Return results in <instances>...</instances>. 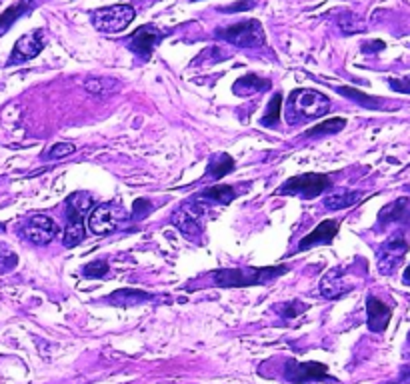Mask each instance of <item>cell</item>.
I'll list each match as a JSON object with an SVG mask.
<instances>
[{
	"label": "cell",
	"mask_w": 410,
	"mask_h": 384,
	"mask_svg": "<svg viewBox=\"0 0 410 384\" xmlns=\"http://www.w3.org/2000/svg\"><path fill=\"white\" fill-rule=\"evenodd\" d=\"M331 110V98L312 88H296L286 100L284 119L291 126L305 124L308 120L322 119Z\"/></svg>",
	"instance_id": "cell-1"
},
{
	"label": "cell",
	"mask_w": 410,
	"mask_h": 384,
	"mask_svg": "<svg viewBox=\"0 0 410 384\" xmlns=\"http://www.w3.org/2000/svg\"><path fill=\"white\" fill-rule=\"evenodd\" d=\"M289 272V266H265V268H223L214 270L212 280L218 289H244L266 284Z\"/></svg>",
	"instance_id": "cell-2"
},
{
	"label": "cell",
	"mask_w": 410,
	"mask_h": 384,
	"mask_svg": "<svg viewBox=\"0 0 410 384\" xmlns=\"http://www.w3.org/2000/svg\"><path fill=\"white\" fill-rule=\"evenodd\" d=\"M94 199L88 192H72L65 200V214H67V226L62 234V244L67 249H74L86 237V226L84 218L93 211Z\"/></svg>",
	"instance_id": "cell-3"
},
{
	"label": "cell",
	"mask_w": 410,
	"mask_h": 384,
	"mask_svg": "<svg viewBox=\"0 0 410 384\" xmlns=\"http://www.w3.org/2000/svg\"><path fill=\"white\" fill-rule=\"evenodd\" d=\"M332 186V180L329 174L306 173L291 176L284 185L277 188V194L280 197H298V199L312 200L326 192Z\"/></svg>",
	"instance_id": "cell-4"
},
{
	"label": "cell",
	"mask_w": 410,
	"mask_h": 384,
	"mask_svg": "<svg viewBox=\"0 0 410 384\" xmlns=\"http://www.w3.org/2000/svg\"><path fill=\"white\" fill-rule=\"evenodd\" d=\"M216 37L218 39L230 42L232 46H239V48H263L266 42V34L263 25L258 20H242L239 25H230V27L218 28L216 30Z\"/></svg>",
	"instance_id": "cell-5"
},
{
	"label": "cell",
	"mask_w": 410,
	"mask_h": 384,
	"mask_svg": "<svg viewBox=\"0 0 410 384\" xmlns=\"http://www.w3.org/2000/svg\"><path fill=\"white\" fill-rule=\"evenodd\" d=\"M128 218H131L128 212L124 211L122 206L102 202V204H96L93 211L88 212L86 225H88V230L93 234L105 237V234H112L114 230H119Z\"/></svg>",
	"instance_id": "cell-6"
},
{
	"label": "cell",
	"mask_w": 410,
	"mask_h": 384,
	"mask_svg": "<svg viewBox=\"0 0 410 384\" xmlns=\"http://www.w3.org/2000/svg\"><path fill=\"white\" fill-rule=\"evenodd\" d=\"M134 16H136V11L131 4H112V6H105V8L94 11L91 14V20H93V27L98 32L114 34V32L126 30L128 25L134 20Z\"/></svg>",
	"instance_id": "cell-7"
},
{
	"label": "cell",
	"mask_w": 410,
	"mask_h": 384,
	"mask_svg": "<svg viewBox=\"0 0 410 384\" xmlns=\"http://www.w3.org/2000/svg\"><path fill=\"white\" fill-rule=\"evenodd\" d=\"M284 380L289 384H310V383H324V380H334L326 364L322 362H298L291 358L284 369Z\"/></svg>",
	"instance_id": "cell-8"
},
{
	"label": "cell",
	"mask_w": 410,
	"mask_h": 384,
	"mask_svg": "<svg viewBox=\"0 0 410 384\" xmlns=\"http://www.w3.org/2000/svg\"><path fill=\"white\" fill-rule=\"evenodd\" d=\"M409 249V240L404 239L402 234H397V237H392V239L383 242L378 252H376V266H378L381 274L390 277L398 266L402 265V260H404Z\"/></svg>",
	"instance_id": "cell-9"
},
{
	"label": "cell",
	"mask_w": 410,
	"mask_h": 384,
	"mask_svg": "<svg viewBox=\"0 0 410 384\" xmlns=\"http://www.w3.org/2000/svg\"><path fill=\"white\" fill-rule=\"evenodd\" d=\"M18 232L30 244L44 246V244H48L58 234V225L54 223L48 214H32V216H28L27 220H25V225L20 226Z\"/></svg>",
	"instance_id": "cell-10"
},
{
	"label": "cell",
	"mask_w": 410,
	"mask_h": 384,
	"mask_svg": "<svg viewBox=\"0 0 410 384\" xmlns=\"http://www.w3.org/2000/svg\"><path fill=\"white\" fill-rule=\"evenodd\" d=\"M162 39H164V32H160L154 25H145V27L138 28L136 32H133L126 42H128V48L136 56H140L143 60H148L152 51L162 42Z\"/></svg>",
	"instance_id": "cell-11"
},
{
	"label": "cell",
	"mask_w": 410,
	"mask_h": 384,
	"mask_svg": "<svg viewBox=\"0 0 410 384\" xmlns=\"http://www.w3.org/2000/svg\"><path fill=\"white\" fill-rule=\"evenodd\" d=\"M44 48V32L42 30H34L30 34H25L16 40L14 44V51L6 62V67H14V65H22L27 60L37 58Z\"/></svg>",
	"instance_id": "cell-12"
},
{
	"label": "cell",
	"mask_w": 410,
	"mask_h": 384,
	"mask_svg": "<svg viewBox=\"0 0 410 384\" xmlns=\"http://www.w3.org/2000/svg\"><path fill=\"white\" fill-rule=\"evenodd\" d=\"M338 228H340V223H338V220H332V218L322 220L312 232H308L305 239L298 242V251L305 252L310 251V249H315V246L332 244L334 237L338 234Z\"/></svg>",
	"instance_id": "cell-13"
},
{
	"label": "cell",
	"mask_w": 410,
	"mask_h": 384,
	"mask_svg": "<svg viewBox=\"0 0 410 384\" xmlns=\"http://www.w3.org/2000/svg\"><path fill=\"white\" fill-rule=\"evenodd\" d=\"M392 318V308L388 305H384L381 298L376 296H369L366 298V324L372 332H384L388 329V322Z\"/></svg>",
	"instance_id": "cell-14"
},
{
	"label": "cell",
	"mask_w": 410,
	"mask_h": 384,
	"mask_svg": "<svg viewBox=\"0 0 410 384\" xmlns=\"http://www.w3.org/2000/svg\"><path fill=\"white\" fill-rule=\"evenodd\" d=\"M318 291L324 298L329 300H334V298H340L346 292L352 291L350 284L344 282V272L340 268H334L331 272H326L322 279H320V284H318Z\"/></svg>",
	"instance_id": "cell-15"
},
{
	"label": "cell",
	"mask_w": 410,
	"mask_h": 384,
	"mask_svg": "<svg viewBox=\"0 0 410 384\" xmlns=\"http://www.w3.org/2000/svg\"><path fill=\"white\" fill-rule=\"evenodd\" d=\"M172 225L186 239H200V234H202V225L199 223L197 214L190 212L188 208H180V211L174 212L172 214Z\"/></svg>",
	"instance_id": "cell-16"
},
{
	"label": "cell",
	"mask_w": 410,
	"mask_h": 384,
	"mask_svg": "<svg viewBox=\"0 0 410 384\" xmlns=\"http://www.w3.org/2000/svg\"><path fill=\"white\" fill-rule=\"evenodd\" d=\"M234 168H237V162H234V159H232L230 154H226V152L212 154L202 180H204V183H216V180H220L223 176L232 173Z\"/></svg>",
	"instance_id": "cell-17"
},
{
	"label": "cell",
	"mask_w": 410,
	"mask_h": 384,
	"mask_svg": "<svg viewBox=\"0 0 410 384\" xmlns=\"http://www.w3.org/2000/svg\"><path fill=\"white\" fill-rule=\"evenodd\" d=\"M410 218V199L400 197L395 202L386 204L378 214V225H395V223H406Z\"/></svg>",
	"instance_id": "cell-18"
},
{
	"label": "cell",
	"mask_w": 410,
	"mask_h": 384,
	"mask_svg": "<svg viewBox=\"0 0 410 384\" xmlns=\"http://www.w3.org/2000/svg\"><path fill=\"white\" fill-rule=\"evenodd\" d=\"M154 294L140 291V289H119L108 296V303L114 306H136L152 300Z\"/></svg>",
	"instance_id": "cell-19"
},
{
	"label": "cell",
	"mask_w": 410,
	"mask_h": 384,
	"mask_svg": "<svg viewBox=\"0 0 410 384\" xmlns=\"http://www.w3.org/2000/svg\"><path fill=\"white\" fill-rule=\"evenodd\" d=\"M360 199H362L360 190H336V192H329L322 202L326 211H344L355 206L357 202H360Z\"/></svg>",
	"instance_id": "cell-20"
},
{
	"label": "cell",
	"mask_w": 410,
	"mask_h": 384,
	"mask_svg": "<svg viewBox=\"0 0 410 384\" xmlns=\"http://www.w3.org/2000/svg\"><path fill=\"white\" fill-rule=\"evenodd\" d=\"M237 190L230 185H214L209 186L206 190H202L199 197L194 199V202H211V204H230L232 200L237 199Z\"/></svg>",
	"instance_id": "cell-21"
},
{
	"label": "cell",
	"mask_w": 410,
	"mask_h": 384,
	"mask_svg": "<svg viewBox=\"0 0 410 384\" xmlns=\"http://www.w3.org/2000/svg\"><path fill=\"white\" fill-rule=\"evenodd\" d=\"M37 2H39V0H20V2H16L11 8H6L4 13L0 14V37H2L8 28L13 27L20 16H25L27 13H30V11L37 6Z\"/></svg>",
	"instance_id": "cell-22"
},
{
	"label": "cell",
	"mask_w": 410,
	"mask_h": 384,
	"mask_svg": "<svg viewBox=\"0 0 410 384\" xmlns=\"http://www.w3.org/2000/svg\"><path fill=\"white\" fill-rule=\"evenodd\" d=\"M268 88H270V80L260 79L256 74H246V77L237 80L234 86H232L234 94H239V96H251V94L263 93V91H268Z\"/></svg>",
	"instance_id": "cell-23"
},
{
	"label": "cell",
	"mask_w": 410,
	"mask_h": 384,
	"mask_svg": "<svg viewBox=\"0 0 410 384\" xmlns=\"http://www.w3.org/2000/svg\"><path fill=\"white\" fill-rule=\"evenodd\" d=\"M336 93L343 94L348 100L357 102L358 106H362V108H366V110H381L384 106V100L376 98V96H371V94L360 93V91L352 88V86H336Z\"/></svg>",
	"instance_id": "cell-24"
},
{
	"label": "cell",
	"mask_w": 410,
	"mask_h": 384,
	"mask_svg": "<svg viewBox=\"0 0 410 384\" xmlns=\"http://www.w3.org/2000/svg\"><path fill=\"white\" fill-rule=\"evenodd\" d=\"M343 128H346V119H329L324 122H320L317 126L308 128L305 133V138H322V136H329V134H336L340 133Z\"/></svg>",
	"instance_id": "cell-25"
},
{
	"label": "cell",
	"mask_w": 410,
	"mask_h": 384,
	"mask_svg": "<svg viewBox=\"0 0 410 384\" xmlns=\"http://www.w3.org/2000/svg\"><path fill=\"white\" fill-rule=\"evenodd\" d=\"M282 94L277 93L275 96H272V100L268 102V106H266V114L260 119V124L263 126H268V128H272V126H278L280 124V120H282Z\"/></svg>",
	"instance_id": "cell-26"
},
{
	"label": "cell",
	"mask_w": 410,
	"mask_h": 384,
	"mask_svg": "<svg viewBox=\"0 0 410 384\" xmlns=\"http://www.w3.org/2000/svg\"><path fill=\"white\" fill-rule=\"evenodd\" d=\"M86 93L94 94V96H105V94L119 91V82L114 79H88L84 82Z\"/></svg>",
	"instance_id": "cell-27"
},
{
	"label": "cell",
	"mask_w": 410,
	"mask_h": 384,
	"mask_svg": "<svg viewBox=\"0 0 410 384\" xmlns=\"http://www.w3.org/2000/svg\"><path fill=\"white\" fill-rule=\"evenodd\" d=\"M108 272H110V266L102 258L82 266V277H86V279H105Z\"/></svg>",
	"instance_id": "cell-28"
},
{
	"label": "cell",
	"mask_w": 410,
	"mask_h": 384,
	"mask_svg": "<svg viewBox=\"0 0 410 384\" xmlns=\"http://www.w3.org/2000/svg\"><path fill=\"white\" fill-rule=\"evenodd\" d=\"M16 265H18L16 252L11 246H6V244H0V274L11 272L13 268H16Z\"/></svg>",
	"instance_id": "cell-29"
},
{
	"label": "cell",
	"mask_w": 410,
	"mask_h": 384,
	"mask_svg": "<svg viewBox=\"0 0 410 384\" xmlns=\"http://www.w3.org/2000/svg\"><path fill=\"white\" fill-rule=\"evenodd\" d=\"M338 27L344 34H357L362 30V22L358 20L357 14L344 13L343 16H338Z\"/></svg>",
	"instance_id": "cell-30"
},
{
	"label": "cell",
	"mask_w": 410,
	"mask_h": 384,
	"mask_svg": "<svg viewBox=\"0 0 410 384\" xmlns=\"http://www.w3.org/2000/svg\"><path fill=\"white\" fill-rule=\"evenodd\" d=\"M74 150H77V145H72V143H56V145H53V148L46 152V159L48 160L65 159V157H70Z\"/></svg>",
	"instance_id": "cell-31"
},
{
	"label": "cell",
	"mask_w": 410,
	"mask_h": 384,
	"mask_svg": "<svg viewBox=\"0 0 410 384\" xmlns=\"http://www.w3.org/2000/svg\"><path fill=\"white\" fill-rule=\"evenodd\" d=\"M152 212V204H150V200L146 199H138L134 200V206H133V214H131V218H134V220H143L145 216H148Z\"/></svg>",
	"instance_id": "cell-32"
},
{
	"label": "cell",
	"mask_w": 410,
	"mask_h": 384,
	"mask_svg": "<svg viewBox=\"0 0 410 384\" xmlns=\"http://www.w3.org/2000/svg\"><path fill=\"white\" fill-rule=\"evenodd\" d=\"M306 308H308V305L294 300V303H286L284 308H278V312H280L284 318H296L300 312H305Z\"/></svg>",
	"instance_id": "cell-33"
},
{
	"label": "cell",
	"mask_w": 410,
	"mask_h": 384,
	"mask_svg": "<svg viewBox=\"0 0 410 384\" xmlns=\"http://www.w3.org/2000/svg\"><path fill=\"white\" fill-rule=\"evenodd\" d=\"M388 86L400 94H410V79H388Z\"/></svg>",
	"instance_id": "cell-34"
},
{
	"label": "cell",
	"mask_w": 410,
	"mask_h": 384,
	"mask_svg": "<svg viewBox=\"0 0 410 384\" xmlns=\"http://www.w3.org/2000/svg\"><path fill=\"white\" fill-rule=\"evenodd\" d=\"M254 4H256V0H242V2H237L232 6H225L220 11L223 13H242V11H251Z\"/></svg>",
	"instance_id": "cell-35"
},
{
	"label": "cell",
	"mask_w": 410,
	"mask_h": 384,
	"mask_svg": "<svg viewBox=\"0 0 410 384\" xmlns=\"http://www.w3.org/2000/svg\"><path fill=\"white\" fill-rule=\"evenodd\" d=\"M383 48H384L383 40H372V42H366V44H362V53H364V54L381 53Z\"/></svg>",
	"instance_id": "cell-36"
},
{
	"label": "cell",
	"mask_w": 410,
	"mask_h": 384,
	"mask_svg": "<svg viewBox=\"0 0 410 384\" xmlns=\"http://www.w3.org/2000/svg\"><path fill=\"white\" fill-rule=\"evenodd\" d=\"M402 383H404V384L410 383V366H406V369H402Z\"/></svg>",
	"instance_id": "cell-37"
},
{
	"label": "cell",
	"mask_w": 410,
	"mask_h": 384,
	"mask_svg": "<svg viewBox=\"0 0 410 384\" xmlns=\"http://www.w3.org/2000/svg\"><path fill=\"white\" fill-rule=\"evenodd\" d=\"M402 282L410 286V266H406V270H404V274H402Z\"/></svg>",
	"instance_id": "cell-38"
},
{
	"label": "cell",
	"mask_w": 410,
	"mask_h": 384,
	"mask_svg": "<svg viewBox=\"0 0 410 384\" xmlns=\"http://www.w3.org/2000/svg\"><path fill=\"white\" fill-rule=\"evenodd\" d=\"M192 2H199V0H192Z\"/></svg>",
	"instance_id": "cell-39"
}]
</instances>
